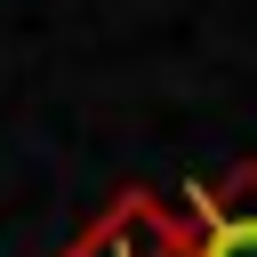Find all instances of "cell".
Here are the masks:
<instances>
[{"label":"cell","instance_id":"6da1fadb","mask_svg":"<svg viewBox=\"0 0 257 257\" xmlns=\"http://www.w3.org/2000/svg\"><path fill=\"white\" fill-rule=\"evenodd\" d=\"M64 257H185V209H169L161 193L128 185V193H112V201L72 233Z\"/></svg>","mask_w":257,"mask_h":257},{"label":"cell","instance_id":"7a4b0ae2","mask_svg":"<svg viewBox=\"0 0 257 257\" xmlns=\"http://www.w3.org/2000/svg\"><path fill=\"white\" fill-rule=\"evenodd\" d=\"M185 257H257V161L225 169L217 185H193Z\"/></svg>","mask_w":257,"mask_h":257}]
</instances>
